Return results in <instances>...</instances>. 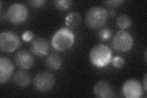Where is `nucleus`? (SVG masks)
<instances>
[{"label": "nucleus", "instance_id": "14", "mask_svg": "<svg viewBox=\"0 0 147 98\" xmlns=\"http://www.w3.org/2000/svg\"><path fill=\"white\" fill-rule=\"evenodd\" d=\"M47 67L52 71H57L61 68L62 65V58L57 53H51L47 56L45 59Z\"/></svg>", "mask_w": 147, "mask_h": 98}, {"label": "nucleus", "instance_id": "7", "mask_svg": "<svg viewBox=\"0 0 147 98\" xmlns=\"http://www.w3.org/2000/svg\"><path fill=\"white\" fill-rule=\"evenodd\" d=\"M55 83V76L48 71H42L37 74L33 80L34 88L40 92H46L52 90Z\"/></svg>", "mask_w": 147, "mask_h": 98}, {"label": "nucleus", "instance_id": "22", "mask_svg": "<svg viewBox=\"0 0 147 98\" xmlns=\"http://www.w3.org/2000/svg\"><path fill=\"white\" fill-rule=\"evenodd\" d=\"M124 2V1L122 0H113V1H104V3L106 4L107 5H109L110 6L112 7H117L118 6Z\"/></svg>", "mask_w": 147, "mask_h": 98}, {"label": "nucleus", "instance_id": "11", "mask_svg": "<svg viewBox=\"0 0 147 98\" xmlns=\"http://www.w3.org/2000/svg\"><path fill=\"white\" fill-rule=\"evenodd\" d=\"M30 49L31 52L34 55L38 57H44L49 52V45L45 39L38 38L32 42Z\"/></svg>", "mask_w": 147, "mask_h": 98}, {"label": "nucleus", "instance_id": "20", "mask_svg": "<svg viewBox=\"0 0 147 98\" xmlns=\"http://www.w3.org/2000/svg\"><path fill=\"white\" fill-rule=\"evenodd\" d=\"M33 37H34V34L33 33V32L29 30L25 31L22 34L23 40L26 42L30 41L31 40H32V39L33 38Z\"/></svg>", "mask_w": 147, "mask_h": 98}, {"label": "nucleus", "instance_id": "6", "mask_svg": "<svg viewBox=\"0 0 147 98\" xmlns=\"http://www.w3.org/2000/svg\"><path fill=\"white\" fill-rule=\"evenodd\" d=\"M6 15L7 20L11 23L19 24L26 20L28 12L26 7L24 4L16 3L8 7Z\"/></svg>", "mask_w": 147, "mask_h": 98}, {"label": "nucleus", "instance_id": "13", "mask_svg": "<svg viewBox=\"0 0 147 98\" xmlns=\"http://www.w3.org/2000/svg\"><path fill=\"white\" fill-rule=\"evenodd\" d=\"M13 81L16 85L20 87H26L31 81L30 74L24 70H19L15 72L13 76Z\"/></svg>", "mask_w": 147, "mask_h": 98}, {"label": "nucleus", "instance_id": "10", "mask_svg": "<svg viewBox=\"0 0 147 98\" xmlns=\"http://www.w3.org/2000/svg\"><path fill=\"white\" fill-rule=\"evenodd\" d=\"M17 66L22 69H30L34 64V58L28 51L22 50L18 52L14 57Z\"/></svg>", "mask_w": 147, "mask_h": 98}, {"label": "nucleus", "instance_id": "25", "mask_svg": "<svg viewBox=\"0 0 147 98\" xmlns=\"http://www.w3.org/2000/svg\"><path fill=\"white\" fill-rule=\"evenodd\" d=\"M145 59L146 62V50H145Z\"/></svg>", "mask_w": 147, "mask_h": 98}, {"label": "nucleus", "instance_id": "16", "mask_svg": "<svg viewBox=\"0 0 147 98\" xmlns=\"http://www.w3.org/2000/svg\"><path fill=\"white\" fill-rule=\"evenodd\" d=\"M117 26L121 30H125L129 27L131 25V19L130 17L127 14L119 15L116 21Z\"/></svg>", "mask_w": 147, "mask_h": 98}, {"label": "nucleus", "instance_id": "5", "mask_svg": "<svg viewBox=\"0 0 147 98\" xmlns=\"http://www.w3.org/2000/svg\"><path fill=\"white\" fill-rule=\"evenodd\" d=\"M21 45L19 36L13 31H4L0 34V47L2 52L12 53Z\"/></svg>", "mask_w": 147, "mask_h": 98}, {"label": "nucleus", "instance_id": "8", "mask_svg": "<svg viewBox=\"0 0 147 98\" xmlns=\"http://www.w3.org/2000/svg\"><path fill=\"white\" fill-rule=\"evenodd\" d=\"M122 94L126 98H139L144 93L143 88L139 81L135 79H129L122 86Z\"/></svg>", "mask_w": 147, "mask_h": 98}, {"label": "nucleus", "instance_id": "18", "mask_svg": "<svg viewBox=\"0 0 147 98\" xmlns=\"http://www.w3.org/2000/svg\"><path fill=\"white\" fill-rule=\"evenodd\" d=\"M112 35V31L107 28H104L100 29L98 32L99 38L102 41H106L109 39Z\"/></svg>", "mask_w": 147, "mask_h": 98}, {"label": "nucleus", "instance_id": "23", "mask_svg": "<svg viewBox=\"0 0 147 98\" xmlns=\"http://www.w3.org/2000/svg\"><path fill=\"white\" fill-rule=\"evenodd\" d=\"M146 80H147V74H145V77H144V90H145V91H146V90H147V88H147L146 87V84H147Z\"/></svg>", "mask_w": 147, "mask_h": 98}, {"label": "nucleus", "instance_id": "24", "mask_svg": "<svg viewBox=\"0 0 147 98\" xmlns=\"http://www.w3.org/2000/svg\"><path fill=\"white\" fill-rule=\"evenodd\" d=\"M115 12L113 10L112 11H110L109 13H108V16H111V17H113V16H115Z\"/></svg>", "mask_w": 147, "mask_h": 98}, {"label": "nucleus", "instance_id": "9", "mask_svg": "<svg viewBox=\"0 0 147 98\" xmlns=\"http://www.w3.org/2000/svg\"><path fill=\"white\" fill-rule=\"evenodd\" d=\"M13 64L11 60L5 57L0 58V83L7 82L12 76Z\"/></svg>", "mask_w": 147, "mask_h": 98}, {"label": "nucleus", "instance_id": "17", "mask_svg": "<svg viewBox=\"0 0 147 98\" xmlns=\"http://www.w3.org/2000/svg\"><path fill=\"white\" fill-rule=\"evenodd\" d=\"M55 5L61 11H66L70 9L72 2L70 0H57L54 2Z\"/></svg>", "mask_w": 147, "mask_h": 98}, {"label": "nucleus", "instance_id": "15", "mask_svg": "<svg viewBox=\"0 0 147 98\" xmlns=\"http://www.w3.org/2000/svg\"><path fill=\"white\" fill-rule=\"evenodd\" d=\"M82 22V17L79 13L71 12L65 18V24L70 28H76L79 26Z\"/></svg>", "mask_w": 147, "mask_h": 98}, {"label": "nucleus", "instance_id": "19", "mask_svg": "<svg viewBox=\"0 0 147 98\" xmlns=\"http://www.w3.org/2000/svg\"><path fill=\"white\" fill-rule=\"evenodd\" d=\"M125 59L119 56H116V57H114L112 58V63L113 66L117 68H122L125 64Z\"/></svg>", "mask_w": 147, "mask_h": 98}, {"label": "nucleus", "instance_id": "3", "mask_svg": "<svg viewBox=\"0 0 147 98\" xmlns=\"http://www.w3.org/2000/svg\"><path fill=\"white\" fill-rule=\"evenodd\" d=\"M108 18V12L100 6H94L87 11L85 22L92 29H98L104 25Z\"/></svg>", "mask_w": 147, "mask_h": 98}, {"label": "nucleus", "instance_id": "2", "mask_svg": "<svg viewBox=\"0 0 147 98\" xmlns=\"http://www.w3.org/2000/svg\"><path fill=\"white\" fill-rule=\"evenodd\" d=\"M91 63L97 68H103L111 62L112 51L107 45L99 44L93 47L90 52Z\"/></svg>", "mask_w": 147, "mask_h": 98}, {"label": "nucleus", "instance_id": "1", "mask_svg": "<svg viewBox=\"0 0 147 98\" xmlns=\"http://www.w3.org/2000/svg\"><path fill=\"white\" fill-rule=\"evenodd\" d=\"M75 42V36L67 28H61L53 35L51 44L53 47L59 52L71 49Z\"/></svg>", "mask_w": 147, "mask_h": 98}, {"label": "nucleus", "instance_id": "21", "mask_svg": "<svg viewBox=\"0 0 147 98\" xmlns=\"http://www.w3.org/2000/svg\"><path fill=\"white\" fill-rule=\"evenodd\" d=\"M46 3L44 0H33V1H28V3L31 6L34 7H39L44 5Z\"/></svg>", "mask_w": 147, "mask_h": 98}, {"label": "nucleus", "instance_id": "4", "mask_svg": "<svg viewBox=\"0 0 147 98\" xmlns=\"http://www.w3.org/2000/svg\"><path fill=\"white\" fill-rule=\"evenodd\" d=\"M134 39L129 32L120 30L115 34L112 41V48L118 52H125L129 50L133 45Z\"/></svg>", "mask_w": 147, "mask_h": 98}, {"label": "nucleus", "instance_id": "12", "mask_svg": "<svg viewBox=\"0 0 147 98\" xmlns=\"http://www.w3.org/2000/svg\"><path fill=\"white\" fill-rule=\"evenodd\" d=\"M94 93L99 98L112 97L113 96L112 88L107 81L101 80L96 84L94 87Z\"/></svg>", "mask_w": 147, "mask_h": 98}]
</instances>
